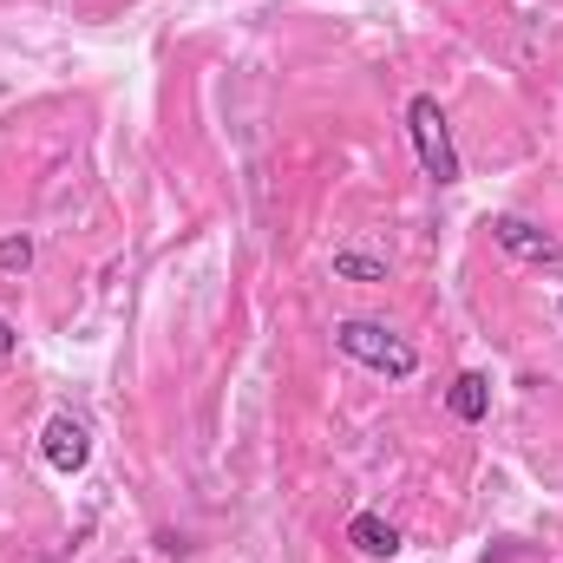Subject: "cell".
Returning a JSON list of instances; mask_svg holds the SVG:
<instances>
[{
  "label": "cell",
  "mask_w": 563,
  "mask_h": 563,
  "mask_svg": "<svg viewBox=\"0 0 563 563\" xmlns=\"http://www.w3.org/2000/svg\"><path fill=\"white\" fill-rule=\"evenodd\" d=\"M33 269V236L26 230H7L0 236V276H26Z\"/></svg>",
  "instance_id": "ba28073f"
},
{
  "label": "cell",
  "mask_w": 563,
  "mask_h": 563,
  "mask_svg": "<svg viewBox=\"0 0 563 563\" xmlns=\"http://www.w3.org/2000/svg\"><path fill=\"white\" fill-rule=\"evenodd\" d=\"M347 544H354L367 563H394L400 558V525L380 518V511H361V518L347 525Z\"/></svg>",
  "instance_id": "8992f818"
},
{
  "label": "cell",
  "mask_w": 563,
  "mask_h": 563,
  "mask_svg": "<svg viewBox=\"0 0 563 563\" xmlns=\"http://www.w3.org/2000/svg\"><path fill=\"white\" fill-rule=\"evenodd\" d=\"M492 243H498L505 256H518V263H538V269H558L563 263V243L551 230L525 223V217H492Z\"/></svg>",
  "instance_id": "277c9868"
},
{
  "label": "cell",
  "mask_w": 563,
  "mask_h": 563,
  "mask_svg": "<svg viewBox=\"0 0 563 563\" xmlns=\"http://www.w3.org/2000/svg\"><path fill=\"white\" fill-rule=\"evenodd\" d=\"M328 269H334V282H387V276H394V269H387V256L354 250V243H341V250L328 256Z\"/></svg>",
  "instance_id": "52a82bcc"
},
{
  "label": "cell",
  "mask_w": 563,
  "mask_h": 563,
  "mask_svg": "<svg viewBox=\"0 0 563 563\" xmlns=\"http://www.w3.org/2000/svg\"><path fill=\"white\" fill-rule=\"evenodd\" d=\"M334 347H341L354 367L380 374V380H413V374H420V347H413L407 334H394L387 321L347 314V321H334Z\"/></svg>",
  "instance_id": "6da1fadb"
},
{
  "label": "cell",
  "mask_w": 563,
  "mask_h": 563,
  "mask_svg": "<svg viewBox=\"0 0 563 563\" xmlns=\"http://www.w3.org/2000/svg\"><path fill=\"white\" fill-rule=\"evenodd\" d=\"M407 139H413V157H420V170L432 184H459V144H452V125H445L432 92L407 99Z\"/></svg>",
  "instance_id": "7a4b0ae2"
},
{
  "label": "cell",
  "mask_w": 563,
  "mask_h": 563,
  "mask_svg": "<svg viewBox=\"0 0 563 563\" xmlns=\"http://www.w3.org/2000/svg\"><path fill=\"white\" fill-rule=\"evenodd\" d=\"M13 354H20V328L0 314V361H13Z\"/></svg>",
  "instance_id": "9c48e42d"
},
{
  "label": "cell",
  "mask_w": 563,
  "mask_h": 563,
  "mask_svg": "<svg viewBox=\"0 0 563 563\" xmlns=\"http://www.w3.org/2000/svg\"><path fill=\"white\" fill-rule=\"evenodd\" d=\"M445 413L459 426H478L492 420V380L478 374V367H465V374H452V387H445Z\"/></svg>",
  "instance_id": "5b68a950"
},
{
  "label": "cell",
  "mask_w": 563,
  "mask_h": 563,
  "mask_svg": "<svg viewBox=\"0 0 563 563\" xmlns=\"http://www.w3.org/2000/svg\"><path fill=\"white\" fill-rule=\"evenodd\" d=\"M558 321H563V308H558Z\"/></svg>",
  "instance_id": "30bf717a"
},
{
  "label": "cell",
  "mask_w": 563,
  "mask_h": 563,
  "mask_svg": "<svg viewBox=\"0 0 563 563\" xmlns=\"http://www.w3.org/2000/svg\"><path fill=\"white\" fill-rule=\"evenodd\" d=\"M40 459H46L59 478H79V472L92 465V432L73 420V413H53V420L40 426Z\"/></svg>",
  "instance_id": "3957f363"
}]
</instances>
